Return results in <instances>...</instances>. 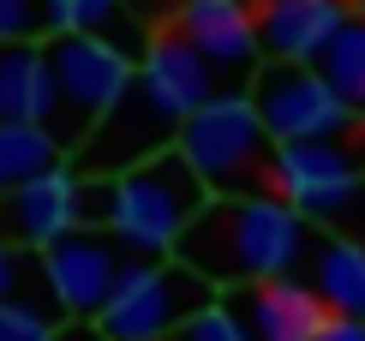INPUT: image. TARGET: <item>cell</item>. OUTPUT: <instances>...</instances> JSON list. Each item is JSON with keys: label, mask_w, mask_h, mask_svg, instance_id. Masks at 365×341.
Returning <instances> with one entry per match:
<instances>
[{"label": "cell", "mask_w": 365, "mask_h": 341, "mask_svg": "<svg viewBox=\"0 0 365 341\" xmlns=\"http://www.w3.org/2000/svg\"><path fill=\"white\" fill-rule=\"evenodd\" d=\"M257 42H264V60H282V66H317L329 54V42L354 24V6L347 0H257Z\"/></svg>", "instance_id": "obj_12"}, {"label": "cell", "mask_w": 365, "mask_h": 341, "mask_svg": "<svg viewBox=\"0 0 365 341\" xmlns=\"http://www.w3.org/2000/svg\"><path fill=\"white\" fill-rule=\"evenodd\" d=\"M126 270H132V252L108 228H84V234L60 240L54 252H42V282H48V300L60 305L66 323H96L114 305Z\"/></svg>", "instance_id": "obj_9"}, {"label": "cell", "mask_w": 365, "mask_h": 341, "mask_svg": "<svg viewBox=\"0 0 365 341\" xmlns=\"http://www.w3.org/2000/svg\"><path fill=\"white\" fill-rule=\"evenodd\" d=\"M48 6H54V36L108 42V49H120L126 60H138V66H144L150 42H156V30H150L126 0H48Z\"/></svg>", "instance_id": "obj_15"}, {"label": "cell", "mask_w": 365, "mask_h": 341, "mask_svg": "<svg viewBox=\"0 0 365 341\" xmlns=\"http://www.w3.org/2000/svg\"><path fill=\"white\" fill-rule=\"evenodd\" d=\"M312 287L329 305V317L365 323V245L359 240H317L312 245Z\"/></svg>", "instance_id": "obj_16"}, {"label": "cell", "mask_w": 365, "mask_h": 341, "mask_svg": "<svg viewBox=\"0 0 365 341\" xmlns=\"http://www.w3.org/2000/svg\"><path fill=\"white\" fill-rule=\"evenodd\" d=\"M126 6L138 12V19H144L150 30H168V24H174V12L186 6V0H126Z\"/></svg>", "instance_id": "obj_23"}, {"label": "cell", "mask_w": 365, "mask_h": 341, "mask_svg": "<svg viewBox=\"0 0 365 341\" xmlns=\"http://www.w3.org/2000/svg\"><path fill=\"white\" fill-rule=\"evenodd\" d=\"M222 305L240 317V330L252 341H317L329 330V305L317 300L312 282H264V287H240L222 293Z\"/></svg>", "instance_id": "obj_13"}, {"label": "cell", "mask_w": 365, "mask_h": 341, "mask_svg": "<svg viewBox=\"0 0 365 341\" xmlns=\"http://www.w3.org/2000/svg\"><path fill=\"white\" fill-rule=\"evenodd\" d=\"M54 341H108V335H102L96 323H66V330H60Z\"/></svg>", "instance_id": "obj_25"}, {"label": "cell", "mask_w": 365, "mask_h": 341, "mask_svg": "<svg viewBox=\"0 0 365 341\" xmlns=\"http://www.w3.org/2000/svg\"><path fill=\"white\" fill-rule=\"evenodd\" d=\"M102 185H108V222L102 228L144 263H168L174 245L186 240V228L210 204V185L192 174V162L180 150L132 168L120 180H102Z\"/></svg>", "instance_id": "obj_3"}, {"label": "cell", "mask_w": 365, "mask_h": 341, "mask_svg": "<svg viewBox=\"0 0 365 341\" xmlns=\"http://www.w3.org/2000/svg\"><path fill=\"white\" fill-rule=\"evenodd\" d=\"M168 30L186 36L210 60V72L222 78V90H240L246 96L252 78L264 72V42H257V19H252L246 0H186Z\"/></svg>", "instance_id": "obj_11"}, {"label": "cell", "mask_w": 365, "mask_h": 341, "mask_svg": "<svg viewBox=\"0 0 365 341\" xmlns=\"http://www.w3.org/2000/svg\"><path fill=\"white\" fill-rule=\"evenodd\" d=\"M317 341H365V323H354V317H329V330L317 335Z\"/></svg>", "instance_id": "obj_24"}, {"label": "cell", "mask_w": 365, "mask_h": 341, "mask_svg": "<svg viewBox=\"0 0 365 341\" xmlns=\"http://www.w3.org/2000/svg\"><path fill=\"white\" fill-rule=\"evenodd\" d=\"M48 66H54V90H60V150L78 156V144L102 120L114 114V102L132 90L138 60H126L108 42H78V36H54L48 42Z\"/></svg>", "instance_id": "obj_6"}, {"label": "cell", "mask_w": 365, "mask_h": 341, "mask_svg": "<svg viewBox=\"0 0 365 341\" xmlns=\"http://www.w3.org/2000/svg\"><path fill=\"white\" fill-rule=\"evenodd\" d=\"M60 330H66V317H60V305L48 293L0 305V341H54Z\"/></svg>", "instance_id": "obj_20"}, {"label": "cell", "mask_w": 365, "mask_h": 341, "mask_svg": "<svg viewBox=\"0 0 365 341\" xmlns=\"http://www.w3.org/2000/svg\"><path fill=\"white\" fill-rule=\"evenodd\" d=\"M84 228H90V180L72 162L0 198V240L24 245L36 258L54 252L60 240L84 234Z\"/></svg>", "instance_id": "obj_10"}, {"label": "cell", "mask_w": 365, "mask_h": 341, "mask_svg": "<svg viewBox=\"0 0 365 341\" xmlns=\"http://www.w3.org/2000/svg\"><path fill=\"white\" fill-rule=\"evenodd\" d=\"M168 341H252V335L240 330V317H234V312H227V305L216 300L204 317H192L186 330H180V335H168Z\"/></svg>", "instance_id": "obj_22"}, {"label": "cell", "mask_w": 365, "mask_h": 341, "mask_svg": "<svg viewBox=\"0 0 365 341\" xmlns=\"http://www.w3.org/2000/svg\"><path fill=\"white\" fill-rule=\"evenodd\" d=\"M276 192L306 222H329V215L354 210V198H365V126L347 138H317V144H282Z\"/></svg>", "instance_id": "obj_8"}, {"label": "cell", "mask_w": 365, "mask_h": 341, "mask_svg": "<svg viewBox=\"0 0 365 341\" xmlns=\"http://www.w3.org/2000/svg\"><path fill=\"white\" fill-rule=\"evenodd\" d=\"M54 168H66V150H60L54 132L42 126H0V198L19 192V185L54 174Z\"/></svg>", "instance_id": "obj_17"}, {"label": "cell", "mask_w": 365, "mask_h": 341, "mask_svg": "<svg viewBox=\"0 0 365 341\" xmlns=\"http://www.w3.org/2000/svg\"><path fill=\"white\" fill-rule=\"evenodd\" d=\"M36 293H48V282H42V258L24 252V245H12V240H0V305L36 300Z\"/></svg>", "instance_id": "obj_21"}, {"label": "cell", "mask_w": 365, "mask_h": 341, "mask_svg": "<svg viewBox=\"0 0 365 341\" xmlns=\"http://www.w3.org/2000/svg\"><path fill=\"white\" fill-rule=\"evenodd\" d=\"M317 72H324V84L336 90L347 108L365 114V19H354L336 42H329V54L317 60Z\"/></svg>", "instance_id": "obj_18"}, {"label": "cell", "mask_w": 365, "mask_h": 341, "mask_svg": "<svg viewBox=\"0 0 365 341\" xmlns=\"http://www.w3.org/2000/svg\"><path fill=\"white\" fill-rule=\"evenodd\" d=\"M312 222L287 204L282 192L264 198H210L204 215L186 228V240L174 245V263H186L192 275H204L210 287H264L287 282L299 263L312 258Z\"/></svg>", "instance_id": "obj_2"}, {"label": "cell", "mask_w": 365, "mask_h": 341, "mask_svg": "<svg viewBox=\"0 0 365 341\" xmlns=\"http://www.w3.org/2000/svg\"><path fill=\"white\" fill-rule=\"evenodd\" d=\"M0 126L60 132V90L48 49H0Z\"/></svg>", "instance_id": "obj_14"}, {"label": "cell", "mask_w": 365, "mask_h": 341, "mask_svg": "<svg viewBox=\"0 0 365 341\" xmlns=\"http://www.w3.org/2000/svg\"><path fill=\"white\" fill-rule=\"evenodd\" d=\"M174 150L210 185V198H264V192H276V138L264 132L252 96H240V90H222L210 108H197Z\"/></svg>", "instance_id": "obj_4"}, {"label": "cell", "mask_w": 365, "mask_h": 341, "mask_svg": "<svg viewBox=\"0 0 365 341\" xmlns=\"http://www.w3.org/2000/svg\"><path fill=\"white\" fill-rule=\"evenodd\" d=\"M216 96H222V78L210 72V60L197 54L186 36L156 30V42H150L132 90L78 144L72 168H78L84 180L90 174L96 180H120V174H132V168L168 156V150L180 144V132H186V120L197 114V108H210Z\"/></svg>", "instance_id": "obj_1"}, {"label": "cell", "mask_w": 365, "mask_h": 341, "mask_svg": "<svg viewBox=\"0 0 365 341\" xmlns=\"http://www.w3.org/2000/svg\"><path fill=\"white\" fill-rule=\"evenodd\" d=\"M222 293L204 282V275H192L186 263H144L132 258L126 282H120L114 305L96 317V330L108 341H168L180 335L192 317H204L210 305H216Z\"/></svg>", "instance_id": "obj_5"}, {"label": "cell", "mask_w": 365, "mask_h": 341, "mask_svg": "<svg viewBox=\"0 0 365 341\" xmlns=\"http://www.w3.org/2000/svg\"><path fill=\"white\" fill-rule=\"evenodd\" d=\"M54 6L48 0H0V49H48Z\"/></svg>", "instance_id": "obj_19"}, {"label": "cell", "mask_w": 365, "mask_h": 341, "mask_svg": "<svg viewBox=\"0 0 365 341\" xmlns=\"http://www.w3.org/2000/svg\"><path fill=\"white\" fill-rule=\"evenodd\" d=\"M252 108L264 120V132L282 144H317V138H347L365 126L359 108H347L336 90L324 84L317 66H282V60H264V72L252 78Z\"/></svg>", "instance_id": "obj_7"}]
</instances>
